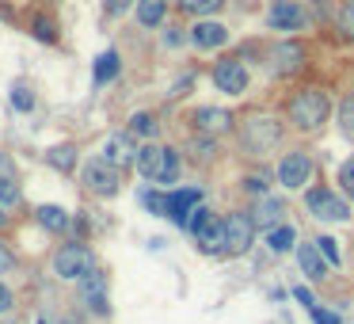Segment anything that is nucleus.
I'll list each match as a JSON object with an SVG mask.
<instances>
[{
  "label": "nucleus",
  "instance_id": "nucleus-1",
  "mask_svg": "<svg viewBox=\"0 0 354 324\" xmlns=\"http://www.w3.org/2000/svg\"><path fill=\"white\" fill-rule=\"evenodd\" d=\"M133 164L153 183H176V176H179V153L168 145H141Z\"/></svg>",
  "mask_w": 354,
  "mask_h": 324
},
{
  "label": "nucleus",
  "instance_id": "nucleus-2",
  "mask_svg": "<svg viewBox=\"0 0 354 324\" xmlns=\"http://www.w3.org/2000/svg\"><path fill=\"white\" fill-rule=\"evenodd\" d=\"M290 118L301 126V130H320L324 118H328V96L324 92H301L297 100L290 103Z\"/></svg>",
  "mask_w": 354,
  "mask_h": 324
},
{
  "label": "nucleus",
  "instance_id": "nucleus-3",
  "mask_svg": "<svg viewBox=\"0 0 354 324\" xmlns=\"http://www.w3.org/2000/svg\"><path fill=\"white\" fill-rule=\"evenodd\" d=\"M187 225H191L194 240L202 244V252H225V217H214L209 210L194 206Z\"/></svg>",
  "mask_w": 354,
  "mask_h": 324
},
{
  "label": "nucleus",
  "instance_id": "nucleus-4",
  "mask_svg": "<svg viewBox=\"0 0 354 324\" xmlns=\"http://www.w3.org/2000/svg\"><path fill=\"white\" fill-rule=\"evenodd\" d=\"M54 271L62 278H84L88 271H95V255H92V248H84V244H65L62 252L54 255Z\"/></svg>",
  "mask_w": 354,
  "mask_h": 324
},
{
  "label": "nucleus",
  "instance_id": "nucleus-5",
  "mask_svg": "<svg viewBox=\"0 0 354 324\" xmlns=\"http://www.w3.org/2000/svg\"><path fill=\"white\" fill-rule=\"evenodd\" d=\"M255 240V217L252 214H229L225 217V252L244 255Z\"/></svg>",
  "mask_w": 354,
  "mask_h": 324
},
{
  "label": "nucleus",
  "instance_id": "nucleus-6",
  "mask_svg": "<svg viewBox=\"0 0 354 324\" xmlns=\"http://www.w3.org/2000/svg\"><path fill=\"white\" fill-rule=\"evenodd\" d=\"M240 138H244L248 153H267V149L278 141V123H274V118H267V115H255V118H248V123H244Z\"/></svg>",
  "mask_w": 354,
  "mask_h": 324
},
{
  "label": "nucleus",
  "instance_id": "nucleus-7",
  "mask_svg": "<svg viewBox=\"0 0 354 324\" xmlns=\"http://www.w3.org/2000/svg\"><path fill=\"white\" fill-rule=\"evenodd\" d=\"M84 187L95 195H115L118 191V168L115 164H107L103 156H95V161L84 164Z\"/></svg>",
  "mask_w": 354,
  "mask_h": 324
},
{
  "label": "nucleus",
  "instance_id": "nucleus-8",
  "mask_svg": "<svg viewBox=\"0 0 354 324\" xmlns=\"http://www.w3.org/2000/svg\"><path fill=\"white\" fill-rule=\"evenodd\" d=\"M308 210H313V217H324V222H346L351 217V210H346L343 199H335L331 191H308Z\"/></svg>",
  "mask_w": 354,
  "mask_h": 324
},
{
  "label": "nucleus",
  "instance_id": "nucleus-9",
  "mask_svg": "<svg viewBox=\"0 0 354 324\" xmlns=\"http://www.w3.org/2000/svg\"><path fill=\"white\" fill-rule=\"evenodd\" d=\"M214 84H217V92L240 96L248 88V69L240 62H217L214 65Z\"/></svg>",
  "mask_w": 354,
  "mask_h": 324
},
{
  "label": "nucleus",
  "instance_id": "nucleus-10",
  "mask_svg": "<svg viewBox=\"0 0 354 324\" xmlns=\"http://www.w3.org/2000/svg\"><path fill=\"white\" fill-rule=\"evenodd\" d=\"M308 176H313V161H308V153L282 156V164H278V179H282L286 187H305Z\"/></svg>",
  "mask_w": 354,
  "mask_h": 324
},
{
  "label": "nucleus",
  "instance_id": "nucleus-11",
  "mask_svg": "<svg viewBox=\"0 0 354 324\" xmlns=\"http://www.w3.org/2000/svg\"><path fill=\"white\" fill-rule=\"evenodd\" d=\"M103 161L115 164V168H130V164L138 161V149H133L130 134H111V138L103 141Z\"/></svg>",
  "mask_w": 354,
  "mask_h": 324
},
{
  "label": "nucleus",
  "instance_id": "nucleus-12",
  "mask_svg": "<svg viewBox=\"0 0 354 324\" xmlns=\"http://www.w3.org/2000/svg\"><path fill=\"white\" fill-rule=\"evenodd\" d=\"M198 202H202V195L194 191V187H187V191H171V195H168V206H164V214H168L176 225H187Z\"/></svg>",
  "mask_w": 354,
  "mask_h": 324
},
{
  "label": "nucleus",
  "instance_id": "nucleus-13",
  "mask_svg": "<svg viewBox=\"0 0 354 324\" xmlns=\"http://www.w3.org/2000/svg\"><path fill=\"white\" fill-rule=\"evenodd\" d=\"M191 42L198 50H217V46L229 42V27L214 24V19H198V24L191 27Z\"/></svg>",
  "mask_w": 354,
  "mask_h": 324
},
{
  "label": "nucleus",
  "instance_id": "nucleus-14",
  "mask_svg": "<svg viewBox=\"0 0 354 324\" xmlns=\"http://www.w3.org/2000/svg\"><path fill=\"white\" fill-rule=\"evenodd\" d=\"M301 4L297 0H274V4H270V27H274V31H297L301 27Z\"/></svg>",
  "mask_w": 354,
  "mask_h": 324
},
{
  "label": "nucleus",
  "instance_id": "nucleus-15",
  "mask_svg": "<svg viewBox=\"0 0 354 324\" xmlns=\"http://www.w3.org/2000/svg\"><path fill=\"white\" fill-rule=\"evenodd\" d=\"M80 282H84L80 290H84V301H88V305H92L100 316H103V313H111V305H107V282H103L100 271H88V275L80 278Z\"/></svg>",
  "mask_w": 354,
  "mask_h": 324
},
{
  "label": "nucleus",
  "instance_id": "nucleus-16",
  "mask_svg": "<svg viewBox=\"0 0 354 324\" xmlns=\"http://www.w3.org/2000/svg\"><path fill=\"white\" fill-rule=\"evenodd\" d=\"M229 111H221V107H202V111H194V126H198L202 134H225L229 130Z\"/></svg>",
  "mask_w": 354,
  "mask_h": 324
},
{
  "label": "nucleus",
  "instance_id": "nucleus-17",
  "mask_svg": "<svg viewBox=\"0 0 354 324\" xmlns=\"http://www.w3.org/2000/svg\"><path fill=\"white\" fill-rule=\"evenodd\" d=\"M297 263H301V271H305L308 278H320L324 271H328V260H324V252L316 248V240H313V244H301L297 248Z\"/></svg>",
  "mask_w": 354,
  "mask_h": 324
},
{
  "label": "nucleus",
  "instance_id": "nucleus-18",
  "mask_svg": "<svg viewBox=\"0 0 354 324\" xmlns=\"http://www.w3.org/2000/svg\"><path fill=\"white\" fill-rule=\"evenodd\" d=\"M282 214H286V206H282V199H263L259 202V210H255V229H274V225H282Z\"/></svg>",
  "mask_w": 354,
  "mask_h": 324
},
{
  "label": "nucleus",
  "instance_id": "nucleus-19",
  "mask_svg": "<svg viewBox=\"0 0 354 324\" xmlns=\"http://www.w3.org/2000/svg\"><path fill=\"white\" fill-rule=\"evenodd\" d=\"M301 57H305V50H301L297 42H282V46L274 50V69L278 73H293L301 65Z\"/></svg>",
  "mask_w": 354,
  "mask_h": 324
},
{
  "label": "nucleus",
  "instance_id": "nucleus-20",
  "mask_svg": "<svg viewBox=\"0 0 354 324\" xmlns=\"http://www.w3.org/2000/svg\"><path fill=\"white\" fill-rule=\"evenodd\" d=\"M164 12H168V0H138V24L141 27L164 24Z\"/></svg>",
  "mask_w": 354,
  "mask_h": 324
},
{
  "label": "nucleus",
  "instance_id": "nucleus-21",
  "mask_svg": "<svg viewBox=\"0 0 354 324\" xmlns=\"http://www.w3.org/2000/svg\"><path fill=\"white\" fill-rule=\"evenodd\" d=\"M19 202V187H16V176H12L8 161H0V206L8 210Z\"/></svg>",
  "mask_w": 354,
  "mask_h": 324
},
{
  "label": "nucleus",
  "instance_id": "nucleus-22",
  "mask_svg": "<svg viewBox=\"0 0 354 324\" xmlns=\"http://www.w3.org/2000/svg\"><path fill=\"white\" fill-rule=\"evenodd\" d=\"M293 240H297L293 225H274V229H267V244H270V252H290Z\"/></svg>",
  "mask_w": 354,
  "mask_h": 324
},
{
  "label": "nucleus",
  "instance_id": "nucleus-23",
  "mask_svg": "<svg viewBox=\"0 0 354 324\" xmlns=\"http://www.w3.org/2000/svg\"><path fill=\"white\" fill-rule=\"evenodd\" d=\"M35 217H39V222L46 225L50 233H62V229H69V214H65L62 206H39V214H35Z\"/></svg>",
  "mask_w": 354,
  "mask_h": 324
},
{
  "label": "nucleus",
  "instance_id": "nucleus-24",
  "mask_svg": "<svg viewBox=\"0 0 354 324\" xmlns=\"http://www.w3.org/2000/svg\"><path fill=\"white\" fill-rule=\"evenodd\" d=\"M115 77H118V54L107 50V54H100V62H95V84H111Z\"/></svg>",
  "mask_w": 354,
  "mask_h": 324
},
{
  "label": "nucleus",
  "instance_id": "nucleus-25",
  "mask_svg": "<svg viewBox=\"0 0 354 324\" xmlns=\"http://www.w3.org/2000/svg\"><path fill=\"white\" fill-rule=\"evenodd\" d=\"M225 0H179V8L191 12V16H214Z\"/></svg>",
  "mask_w": 354,
  "mask_h": 324
},
{
  "label": "nucleus",
  "instance_id": "nucleus-26",
  "mask_svg": "<svg viewBox=\"0 0 354 324\" xmlns=\"http://www.w3.org/2000/svg\"><path fill=\"white\" fill-rule=\"evenodd\" d=\"M46 161L54 164V168L69 172L73 164H77V153H73V145H57V149H50V153H46Z\"/></svg>",
  "mask_w": 354,
  "mask_h": 324
},
{
  "label": "nucleus",
  "instance_id": "nucleus-27",
  "mask_svg": "<svg viewBox=\"0 0 354 324\" xmlns=\"http://www.w3.org/2000/svg\"><path fill=\"white\" fill-rule=\"evenodd\" d=\"M130 134L153 138V134H156V118H153V115H145V111H141V115H133V118H130Z\"/></svg>",
  "mask_w": 354,
  "mask_h": 324
},
{
  "label": "nucleus",
  "instance_id": "nucleus-28",
  "mask_svg": "<svg viewBox=\"0 0 354 324\" xmlns=\"http://www.w3.org/2000/svg\"><path fill=\"white\" fill-rule=\"evenodd\" d=\"M31 31H35V39H42V42H54L57 35H54V24H50L46 16H35L31 19Z\"/></svg>",
  "mask_w": 354,
  "mask_h": 324
},
{
  "label": "nucleus",
  "instance_id": "nucleus-29",
  "mask_svg": "<svg viewBox=\"0 0 354 324\" xmlns=\"http://www.w3.org/2000/svg\"><path fill=\"white\" fill-rule=\"evenodd\" d=\"M316 248L324 252V260H328V267H339V240H331V237H320V240H316Z\"/></svg>",
  "mask_w": 354,
  "mask_h": 324
},
{
  "label": "nucleus",
  "instance_id": "nucleus-30",
  "mask_svg": "<svg viewBox=\"0 0 354 324\" xmlns=\"http://www.w3.org/2000/svg\"><path fill=\"white\" fill-rule=\"evenodd\" d=\"M339 31H343L346 39H354V4H343V8H339Z\"/></svg>",
  "mask_w": 354,
  "mask_h": 324
},
{
  "label": "nucleus",
  "instance_id": "nucleus-31",
  "mask_svg": "<svg viewBox=\"0 0 354 324\" xmlns=\"http://www.w3.org/2000/svg\"><path fill=\"white\" fill-rule=\"evenodd\" d=\"M339 187H343V191L354 199V156L343 164V168H339Z\"/></svg>",
  "mask_w": 354,
  "mask_h": 324
},
{
  "label": "nucleus",
  "instance_id": "nucleus-32",
  "mask_svg": "<svg viewBox=\"0 0 354 324\" xmlns=\"http://www.w3.org/2000/svg\"><path fill=\"white\" fill-rule=\"evenodd\" d=\"M12 107H16V111H31L35 107V96L27 92V88H16V92H12Z\"/></svg>",
  "mask_w": 354,
  "mask_h": 324
},
{
  "label": "nucleus",
  "instance_id": "nucleus-33",
  "mask_svg": "<svg viewBox=\"0 0 354 324\" xmlns=\"http://www.w3.org/2000/svg\"><path fill=\"white\" fill-rule=\"evenodd\" d=\"M141 202H145L153 214H164V206H168V195H153V191H145L141 195Z\"/></svg>",
  "mask_w": 354,
  "mask_h": 324
},
{
  "label": "nucleus",
  "instance_id": "nucleus-34",
  "mask_svg": "<svg viewBox=\"0 0 354 324\" xmlns=\"http://www.w3.org/2000/svg\"><path fill=\"white\" fill-rule=\"evenodd\" d=\"M339 118H343V130H346V134H354V96L343 103V111H339Z\"/></svg>",
  "mask_w": 354,
  "mask_h": 324
},
{
  "label": "nucleus",
  "instance_id": "nucleus-35",
  "mask_svg": "<svg viewBox=\"0 0 354 324\" xmlns=\"http://www.w3.org/2000/svg\"><path fill=\"white\" fill-rule=\"evenodd\" d=\"M12 305H16V294L0 282V313H12Z\"/></svg>",
  "mask_w": 354,
  "mask_h": 324
},
{
  "label": "nucleus",
  "instance_id": "nucleus-36",
  "mask_svg": "<svg viewBox=\"0 0 354 324\" xmlns=\"http://www.w3.org/2000/svg\"><path fill=\"white\" fill-rule=\"evenodd\" d=\"M244 187H248V191H255V195H263V191H267V179H263V176H248Z\"/></svg>",
  "mask_w": 354,
  "mask_h": 324
},
{
  "label": "nucleus",
  "instance_id": "nucleus-37",
  "mask_svg": "<svg viewBox=\"0 0 354 324\" xmlns=\"http://www.w3.org/2000/svg\"><path fill=\"white\" fill-rule=\"evenodd\" d=\"M130 4H133V0H107V12H111V16H122Z\"/></svg>",
  "mask_w": 354,
  "mask_h": 324
},
{
  "label": "nucleus",
  "instance_id": "nucleus-38",
  "mask_svg": "<svg viewBox=\"0 0 354 324\" xmlns=\"http://www.w3.org/2000/svg\"><path fill=\"white\" fill-rule=\"evenodd\" d=\"M12 252H8V244H0V275H4V271H12Z\"/></svg>",
  "mask_w": 354,
  "mask_h": 324
},
{
  "label": "nucleus",
  "instance_id": "nucleus-39",
  "mask_svg": "<svg viewBox=\"0 0 354 324\" xmlns=\"http://www.w3.org/2000/svg\"><path fill=\"white\" fill-rule=\"evenodd\" d=\"M313 321L316 324H339V316L335 313H324V309H313Z\"/></svg>",
  "mask_w": 354,
  "mask_h": 324
},
{
  "label": "nucleus",
  "instance_id": "nucleus-40",
  "mask_svg": "<svg viewBox=\"0 0 354 324\" xmlns=\"http://www.w3.org/2000/svg\"><path fill=\"white\" fill-rule=\"evenodd\" d=\"M293 298H297L301 305H308V309H313V294H308L305 286H297V290H293Z\"/></svg>",
  "mask_w": 354,
  "mask_h": 324
},
{
  "label": "nucleus",
  "instance_id": "nucleus-41",
  "mask_svg": "<svg viewBox=\"0 0 354 324\" xmlns=\"http://www.w3.org/2000/svg\"><path fill=\"white\" fill-rule=\"evenodd\" d=\"M0 225H4V206H0Z\"/></svg>",
  "mask_w": 354,
  "mask_h": 324
},
{
  "label": "nucleus",
  "instance_id": "nucleus-42",
  "mask_svg": "<svg viewBox=\"0 0 354 324\" xmlns=\"http://www.w3.org/2000/svg\"><path fill=\"white\" fill-rule=\"evenodd\" d=\"M346 4H354V0H346Z\"/></svg>",
  "mask_w": 354,
  "mask_h": 324
}]
</instances>
